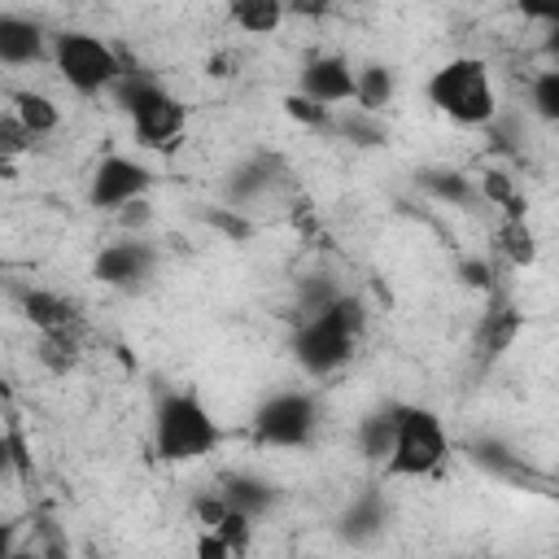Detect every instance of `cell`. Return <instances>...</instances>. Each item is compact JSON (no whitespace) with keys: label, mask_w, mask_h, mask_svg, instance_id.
<instances>
[{"label":"cell","mask_w":559,"mask_h":559,"mask_svg":"<svg viewBox=\"0 0 559 559\" xmlns=\"http://www.w3.org/2000/svg\"><path fill=\"white\" fill-rule=\"evenodd\" d=\"M314 419H319V411H314V402L306 397V393H275V397H266L262 406H258V415H253V432L266 441V445H306L310 441V432H314Z\"/></svg>","instance_id":"obj_7"},{"label":"cell","mask_w":559,"mask_h":559,"mask_svg":"<svg viewBox=\"0 0 559 559\" xmlns=\"http://www.w3.org/2000/svg\"><path fill=\"white\" fill-rule=\"evenodd\" d=\"M57 74L66 87H74L79 96H96V92H109L114 79L131 66H122L118 48L105 44L100 35H87V31H61L48 48Z\"/></svg>","instance_id":"obj_5"},{"label":"cell","mask_w":559,"mask_h":559,"mask_svg":"<svg viewBox=\"0 0 559 559\" xmlns=\"http://www.w3.org/2000/svg\"><path fill=\"white\" fill-rule=\"evenodd\" d=\"M197 555H201V559H227V555H231V546H227L214 528H205V533L197 537Z\"/></svg>","instance_id":"obj_28"},{"label":"cell","mask_w":559,"mask_h":559,"mask_svg":"<svg viewBox=\"0 0 559 559\" xmlns=\"http://www.w3.org/2000/svg\"><path fill=\"white\" fill-rule=\"evenodd\" d=\"M515 4H520V13L533 17V22H546V26L559 22V0H515Z\"/></svg>","instance_id":"obj_27"},{"label":"cell","mask_w":559,"mask_h":559,"mask_svg":"<svg viewBox=\"0 0 559 559\" xmlns=\"http://www.w3.org/2000/svg\"><path fill=\"white\" fill-rule=\"evenodd\" d=\"M515 332H520V314H515V310H507V306H498V310L485 319V332H480L485 354H502V349L515 341Z\"/></svg>","instance_id":"obj_21"},{"label":"cell","mask_w":559,"mask_h":559,"mask_svg":"<svg viewBox=\"0 0 559 559\" xmlns=\"http://www.w3.org/2000/svg\"><path fill=\"white\" fill-rule=\"evenodd\" d=\"M428 100L459 127H489L498 114V92L480 57H454L428 79Z\"/></svg>","instance_id":"obj_2"},{"label":"cell","mask_w":559,"mask_h":559,"mask_svg":"<svg viewBox=\"0 0 559 559\" xmlns=\"http://www.w3.org/2000/svg\"><path fill=\"white\" fill-rule=\"evenodd\" d=\"M284 9L297 17H323L332 9V0H284Z\"/></svg>","instance_id":"obj_29"},{"label":"cell","mask_w":559,"mask_h":559,"mask_svg":"<svg viewBox=\"0 0 559 559\" xmlns=\"http://www.w3.org/2000/svg\"><path fill=\"white\" fill-rule=\"evenodd\" d=\"M109 92H114L118 109L131 114V135H135V144H144V148H170V144L183 135L188 109H183L166 87L140 79L135 70H122Z\"/></svg>","instance_id":"obj_3"},{"label":"cell","mask_w":559,"mask_h":559,"mask_svg":"<svg viewBox=\"0 0 559 559\" xmlns=\"http://www.w3.org/2000/svg\"><path fill=\"white\" fill-rule=\"evenodd\" d=\"M13 463H17V459H13V445H9V437L0 432V480L13 472Z\"/></svg>","instance_id":"obj_31"},{"label":"cell","mask_w":559,"mask_h":559,"mask_svg":"<svg viewBox=\"0 0 559 559\" xmlns=\"http://www.w3.org/2000/svg\"><path fill=\"white\" fill-rule=\"evenodd\" d=\"M498 249L515 262V266H533L537 262V236L524 227V218H507L498 227Z\"/></svg>","instance_id":"obj_18"},{"label":"cell","mask_w":559,"mask_h":559,"mask_svg":"<svg viewBox=\"0 0 559 559\" xmlns=\"http://www.w3.org/2000/svg\"><path fill=\"white\" fill-rule=\"evenodd\" d=\"M362 323H367L362 301L349 297V293H336L323 310L306 314L301 328H297V336H293V354H297L301 371L306 376H332V371H341L354 358V345L362 336Z\"/></svg>","instance_id":"obj_1"},{"label":"cell","mask_w":559,"mask_h":559,"mask_svg":"<svg viewBox=\"0 0 559 559\" xmlns=\"http://www.w3.org/2000/svg\"><path fill=\"white\" fill-rule=\"evenodd\" d=\"M35 354H39V362H44L48 371H70L74 358H79V345H74L70 328H57V332H39Z\"/></svg>","instance_id":"obj_19"},{"label":"cell","mask_w":559,"mask_h":559,"mask_svg":"<svg viewBox=\"0 0 559 559\" xmlns=\"http://www.w3.org/2000/svg\"><path fill=\"white\" fill-rule=\"evenodd\" d=\"M393 92H397V83H393V70L389 66H362V70H354V100H358V109L380 114L393 100Z\"/></svg>","instance_id":"obj_16"},{"label":"cell","mask_w":559,"mask_h":559,"mask_svg":"<svg viewBox=\"0 0 559 559\" xmlns=\"http://www.w3.org/2000/svg\"><path fill=\"white\" fill-rule=\"evenodd\" d=\"M31 144H35V135L13 118V109L0 114V157H22Z\"/></svg>","instance_id":"obj_24"},{"label":"cell","mask_w":559,"mask_h":559,"mask_svg":"<svg viewBox=\"0 0 559 559\" xmlns=\"http://www.w3.org/2000/svg\"><path fill=\"white\" fill-rule=\"evenodd\" d=\"M284 114H288V118H297L301 127H328V122H332L328 105H319V100H310V96H301V92L284 96Z\"/></svg>","instance_id":"obj_23"},{"label":"cell","mask_w":559,"mask_h":559,"mask_svg":"<svg viewBox=\"0 0 559 559\" xmlns=\"http://www.w3.org/2000/svg\"><path fill=\"white\" fill-rule=\"evenodd\" d=\"M153 445L166 463H192L218 445V424L197 393H166L153 411Z\"/></svg>","instance_id":"obj_4"},{"label":"cell","mask_w":559,"mask_h":559,"mask_svg":"<svg viewBox=\"0 0 559 559\" xmlns=\"http://www.w3.org/2000/svg\"><path fill=\"white\" fill-rule=\"evenodd\" d=\"M153 262H157V253H153L148 240H114L96 258V280L100 284H114V288H127V284L148 280Z\"/></svg>","instance_id":"obj_10"},{"label":"cell","mask_w":559,"mask_h":559,"mask_svg":"<svg viewBox=\"0 0 559 559\" xmlns=\"http://www.w3.org/2000/svg\"><path fill=\"white\" fill-rule=\"evenodd\" d=\"M0 555H9V528L0 524Z\"/></svg>","instance_id":"obj_32"},{"label":"cell","mask_w":559,"mask_h":559,"mask_svg":"<svg viewBox=\"0 0 559 559\" xmlns=\"http://www.w3.org/2000/svg\"><path fill=\"white\" fill-rule=\"evenodd\" d=\"M227 13L245 35H271V31H280L288 9H284V0H227Z\"/></svg>","instance_id":"obj_14"},{"label":"cell","mask_w":559,"mask_h":559,"mask_svg":"<svg viewBox=\"0 0 559 559\" xmlns=\"http://www.w3.org/2000/svg\"><path fill=\"white\" fill-rule=\"evenodd\" d=\"M463 280L472 288H489L493 284V271H489V262H463Z\"/></svg>","instance_id":"obj_30"},{"label":"cell","mask_w":559,"mask_h":559,"mask_svg":"<svg viewBox=\"0 0 559 559\" xmlns=\"http://www.w3.org/2000/svg\"><path fill=\"white\" fill-rule=\"evenodd\" d=\"M22 314L26 323H35L39 332H57V328H70L74 323V306L48 288H26L22 293Z\"/></svg>","instance_id":"obj_13"},{"label":"cell","mask_w":559,"mask_h":559,"mask_svg":"<svg viewBox=\"0 0 559 559\" xmlns=\"http://www.w3.org/2000/svg\"><path fill=\"white\" fill-rule=\"evenodd\" d=\"M393 419H397V411H380V415H367V419L358 424V445H362L367 459H376V463L389 459V445H393Z\"/></svg>","instance_id":"obj_17"},{"label":"cell","mask_w":559,"mask_h":559,"mask_svg":"<svg viewBox=\"0 0 559 559\" xmlns=\"http://www.w3.org/2000/svg\"><path fill=\"white\" fill-rule=\"evenodd\" d=\"M44 57H48L44 26L22 17V13H4L0 9V66H35Z\"/></svg>","instance_id":"obj_11"},{"label":"cell","mask_w":559,"mask_h":559,"mask_svg":"<svg viewBox=\"0 0 559 559\" xmlns=\"http://www.w3.org/2000/svg\"><path fill=\"white\" fill-rule=\"evenodd\" d=\"M445 428L432 411L424 406H402L397 419H393V445H389V459H384V476H428L445 463Z\"/></svg>","instance_id":"obj_6"},{"label":"cell","mask_w":559,"mask_h":559,"mask_svg":"<svg viewBox=\"0 0 559 559\" xmlns=\"http://www.w3.org/2000/svg\"><path fill=\"white\" fill-rule=\"evenodd\" d=\"M223 498H227L231 511H245L249 520H258L262 511H271L275 489L266 480H258V476H227L223 480Z\"/></svg>","instance_id":"obj_15"},{"label":"cell","mask_w":559,"mask_h":559,"mask_svg":"<svg viewBox=\"0 0 559 559\" xmlns=\"http://www.w3.org/2000/svg\"><path fill=\"white\" fill-rule=\"evenodd\" d=\"M480 197L493 201V205H507V201L515 197L511 175H507V170H485V179H480Z\"/></svg>","instance_id":"obj_25"},{"label":"cell","mask_w":559,"mask_h":559,"mask_svg":"<svg viewBox=\"0 0 559 559\" xmlns=\"http://www.w3.org/2000/svg\"><path fill=\"white\" fill-rule=\"evenodd\" d=\"M13 118L39 140V135H52L57 127H61V109H57V100L52 96H44V92H35V87H22V92H13Z\"/></svg>","instance_id":"obj_12"},{"label":"cell","mask_w":559,"mask_h":559,"mask_svg":"<svg viewBox=\"0 0 559 559\" xmlns=\"http://www.w3.org/2000/svg\"><path fill=\"white\" fill-rule=\"evenodd\" d=\"M301 96L319 100V105H345L354 100V66L336 52H323V57H310L306 70H301V83H297Z\"/></svg>","instance_id":"obj_9"},{"label":"cell","mask_w":559,"mask_h":559,"mask_svg":"<svg viewBox=\"0 0 559 559\" xmlns=\"http://www.w3.org/2000/svg\"><path fill=\"white\" fill-rule=\"evenodd\" d=\"M533 109H537V118H546V122H559V70H542L537 79H533Z\"/></svg>","instance_id":"obj_22"},{"label":"cell","mask_w":559,"mask_h":559,"mask_svg":"<svg viewBox=\"0 0 559 559\" xmlns=\"http://www.w3.org/2000/svg\"><path fill=\"white\" fill-rule=\"evenodd\" d=\"M192 515H197V524H201V528H218V520L227 515V498H223V493H214V498H210V493H201V498L192 502Z\"/></svg>","instance_id":"obj_26"},{"label":"cell","mask_w":559,"mask_h":559,"mask_svg":"<svg viewBox=\"0 0 559 559\" xmlns=\"http://www.w3.org/2000/svg\"><path fill=\"white\" fill-rule=\"evenodd\" d=\"M148 166L135 162V157H122V153H109L96 162L92 170V183H87V201L96 210H122L127 201L144 197L148 192Z\"/></svg>","instance_id":"obj_8"},{"label":"cell","mask_w":559,"mask_h":559,"mask_svg":"<svg viewBox=\"0 0 559 559\" xmlns=\"http://www.w3.org/2000/svg\"><path fill=\"white\" fill-rule=\"evenodd\" d=\"M424 188H428L432 197L450 201V205H472V201H476V188H472L467 175H459V170H428V175H424Z\"/></svg>","instance_id":"obj_20"}]
</instances>
